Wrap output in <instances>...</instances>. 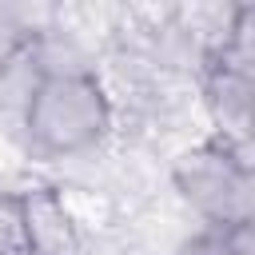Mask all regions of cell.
<instances>
[{
    "mask_svg": "<svg viewBox=\"0 0 255 255\" xmlns=\"http://www.w3.org/2000/svg\"><path fill=\"white\" fill-rule=\"evenodd\" d=\"M175 187L211 227L251 223V163L243 143L211 139L175 163Z\"/></svg>",
    "mask_w": 255,
    "mask_h": 255,
    "instance_id": "obj_2",
    "label": "cell"
},
{
    "mask_svg": "<svg viewBox=\"0 0 255 255\" xmlns=\"http://www.w3.org/2000/svg\"><path fill=\"white\" fill-rule=\"evenodd\" d=\"M20 203H24L28 255H80V231L60 191L36 187V191H24Z\"/></svg>",
    "mask_w": 255,
    "mask_h": 255,
    "instance_id": "obj_3",
    "label": "cell"
},
{
    "mask_svg": "<svg viewBox=\"0 0 255 255\" xmlns=\"http://www.w3.org/2000/svg\"><path fill=\"white\" fill-rule=\"evenodd\" d=\"M112 124L104 84L84 68L40 72L24 100V131L36 155L64 159L96 147Z\"/></svg>",
    "mask_w": 255,
    "mask_h": 255,
    "instance_id": "obj_1",
    "label": "cell"
},
{
    "mask_svg": "<svg viewBox=\"0 0 255 255\" xmlns=\"http://www.w3.org/2000/svg\"><path fill=\"white\" fill-rule=\"evenodd\" d=\"M0 255H28L20 195H0Z\"/></svg>",
    "mask_w": 255,
    "mask_h": 255,
    "instance_id": "obj_4",
    "label": "cell"
}]
</instances>
